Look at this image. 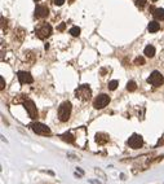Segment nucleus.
<instances>
[{
  "mask_svg": "<svg viewBox=\"0 0 164 184\" xmlns=\"http://www.w3.org/2000/svg\"><path fill=\"white\" fill-rule=\"evenodd\" d=\"M17 77H18L20 83H22V84H28V83H32V82H34L32 75L30 74V73H27V71H18Z\"/></svg>",
  "mask_w": 164,
  "mask_h": 184,
  "instance_id": "obj_9",
  "label": "nucleus"
},
{
  "mask_svg": "<svg viewBox=\"0 0 164 184\" xmlns=\"http://www.w3.org/2000/svg\"><path fill=\"white\" fill-rule=\"evenodd\" d=\"M67 158L71 159V161H79V157H76L75 154H72V153H67Z\"/></svg>",
  "mask_w": 164,
  "mask_h": 184,
  "instance_id": "obj_21",
  "label": "nucleus"
},
{
  "mask_svg": "<svg viewBox=\"0 0 164 184\" xmlns=\"http://www.w3.org/2000/svg\"><path fill=\"white\" fill-rule=\"evenodd\" d=\"M52 34V26L49 23H43L36 29V35L39 39H47L48 36H51Z\"/></svg>",
  "mask_w": 164,
  "mask_h": 184,
  "instance_id": "obj_6",
  "label": "nucleus"
},
{
  "mask_svg": "<svg viewBox=\"0 0 164 184\" xmlns=\"http://www.w3.org/2000/svg\"><path fill=\"white\" fill-rule=\"evenodd\" d=\"M70 34H71L72 36H79L80 35V27H78V26L71 27L70 29Z\"/></svg>",
  "mask_w": 164,
  "mask_h": 184,
  "instance_id": "obj_18",
  "label": "nucleus"
},
{
  "mask_svg": "<svg viewBox=\"0 0 164 184\" xmlns=\"http://www.w3.org/2000/svg\"><path fill=\"white\" fill-rule=\"evenodd\" d=\"M159 29H160V25H159L156 21H151L150 23H149V26H147L149 32H156Z\"/></svg>",
  "mask_w": 164,
  "mask_h": 184,
  "instance_id": "obj_14",
  "label": "nucleus"
},
{
  "mask_svg": "<svg viewBox=\"0 0 164 184\" xmlns=\"http://www.w3.org/2000/svg\"><path fill=\"white\" fill-rule=\"evenodd\" d=\"M48 14H49V8L47 5H36V8H35L36 18H45Z\"/></svg>",
  "mask_w": 164,
  "mask_h": 184,
  "instance_id": "obj_10",
  "label": "nucleus"
},
{
  "mask_svg": "<svg viewBox=\"0 0 164 184\" xmlns=\"http://www.w3.org/2000/svg\"><path fill=\"white\" fill-rule=\"evenodd\" d=\"M147 83H150V84L155 86V87H160L164 83V77L162 75L160 71L155 70V71H153L150 74V77L147 78Z\"/></svg>",
  "mask_w": 164,
  "mask_h": 184,
  "instance_id": "obj_4",
  "label": "nucleus"
},
{
  "mask_svg": "<svg viewBox=\"0 0 164 184\" xmlns=\"http://www.w3.org/2000/svg\"><path fill=\"white\" fill-rule=\"evenodd\" d=\"M110 103V97H109V95H106V94H101L98 95L97 97H96L93 100V106L96 109H103L105 106H107Z\"/></svg>",
  "mask_w": 164,
  "mask_h": 184,
  "instance_id": "obj_5",
  "label": "nucleus"
},
{
  "mask_svg": "<svg viewBox=\"0 0 164 184\" xmlns=\"http://www.w3.org/2000/svg\"><path fill=\"white\" fill-rule=\"evenodd\" d=\"M89 183H90V184H103V183H101L100 180H97V179H90Z\"/></svg>",
  "mask_w": 164,
  "mask_h": 184,
  "instance_id": "obj_23",
  "label": "nucleus"
},
{
  "mask_svg": "<svg viewBox=\"0 0 164 184\" xmlns=\"http://www.w3.org/2000/svg\"><path fill=\"white\" fill-rule=\"evenodd\" d=\"M71 109H72V105L70 101H64L60 108H58V119L61 122H67L70 119V115H71Z\"/></svg>",
  "mask_w": 164,
  "mask_h": 184,
  "instance_id": "obj_1",
  "label": "nucleus"
},
{
  "mask_svg": "<svg viewBox=\"0 0 164 184\" xmlns=\"http://www.w3.org/2000/svg\"><path fill=\"white\" fill-rule=\"evenodd\" d=\"M153 13H154V17H155L156 20H164V9L158 8Z\"/></svg>",
  "mask_w": 164,
  "mask_h": 184,
  "instance_id": "obj_15",
  "label": "nucleus"
},
{
  "mask_svg": "<svg viewBox=\"0 0 164 184\" xmlns=\"http://www.w3.org/2000/svg\"><path fill=\"white\" fill-rule=\"evenodd\" d=\"M127 90H128L129 92L136 91V90H137V84H136V82H134V80H129L128 83H127Z\"/></svg>",
  "mask_w": 164,
  "mask_h": 184,
  "instance_id": "obj_16",
  "label": "nucleus"
},
{
  "mask_svg": "<svg viewBox=\"0 0 164 184\" xmlns=\"http://www.w3.org/2000/svg\"><path fill=\"white\" fill-rule=\"evenodd\" d=\"M90 96H92V90H90V87L88 84H81L75 91V97L81 101L89 100Z\"/></svg>",
  "mask_w": 164,
  "mask_h": 184,
  "instance_id": "obj_2",
  "label": "nucleus"
},
{
  "mask_svg": "<svg viewBox=\"0 0 164 184\" xmlns=\"http://www.w3.org/2000/svg\"><path fill=\"white\" fill-rule=\"evenodd\" d=\"M65 26H66V23H65V22H64V23H61L60 27H58V30H61V31H62V30H64V29H65Z\"/></svg>",
  "mask_w": 164,
  "mask_h": 184,
  "instance_id": "obj_26",
  "label": "nucleus"
},
{
  "mask_svg": "<svg viewBox=\"0 0 164 184\" xmlns=\"http://www.w3.org/2000/svg\"><path fill=\"white\" fill-rule=\"evenodd\" d=\"M120 179H122V180H125V175H124V174H120Z\"/></svg>",
  "mask_w": 164,
  "mask_h": 184,
  "instance_id": "obj_29",
  "label": "nucleus"
},
{
  "mask_svg": "<svg viewBox=\"0 0 164 184\" xmlns=\"http://www.w3.org/2000/svg\"><path fill=\"white\" fill-rule=\"evenodd\" d=\"M154 2H156V0H154Z\"/></svg>",
  "mask_w": 164,
  "mask_h": 184,
  "instance_id": "obj_30",
  "label": "nucleus"
},
{
  "mask_svg": "<svg viewBox=\"0 0 164 184\" xmlns=\"http://www.w3.org/2000/svg\"><path fill=\"white\" fill-rule=\"evenodd\" d=\"M31 128L35 134L41 135V136H48V135H51V128L48 127V126H45L44 123L34 122V123H31Z\"/></svg>",
  "mask_w": 164,
  "mask_h": 184,
  "instance_id": "obj_3",
  "label": "nucleus"
},
{
  "mask_svg": "<svg viewBox=\"0 0 164 184\" xmlns=\"http://www.w3.org/2000/svg\"><path fill=\"white\" fill-rule=\"evenodd\" d=\"M118 86H119V82L118 80H111V82H109V84H107L110 91H115V90L118 88Z\"/></svg>",
  "mask_w": 164,
  "mask_h": 184,
  "instance_id": "obj_17",
  "label": "nucleus"
},
{
  "mask_svg": "<svg viewBox=\"0 0 164 184\" xmlns=\"http://www.w3.org/2000/svg\"><path fill=\"white\" fill-rule=\"evenodd\" d=\"M0 82H2V86H0V88L4 90V87H5V80H4L3 77H2V78H0Z\"/></svg>",
  "mask_w": 164,
  "mask_h": 184,
  "instance_id": "obj_25",
  "label": "nucleus"
},
{
  "mask_svg": "<svg viewBox=\"0 0 164 184\" xmlns=\"http://www.w3.org/2000/svg\"><path fill=\"white\" fill-rule=\"evenodd\" d=\"M36 2H39V0H36Z\"/></svg>",
  "mask_w": 164,
  "mask_h": 184,
  "instance_id": "obj_31",
  "label": "nucleus"
},
{
  "mask_svg": "<svg viewBox=\"0 0 164 184\" xmlns=\"http://www.w3.org/2000/svg\"><path fill=\"white\" fill-rule=\"evenodd\" d=\"M128 145L131 147L132 149H138V148H141L142 145H143V139L141 135H138V134H133L131 138L128 139Z\"/></svg>",
  "mask_w": 164,
  "mask_h": 184,
  "instance_id": "obj_7",
  "label": "nucleus"
},
{
  "mask_svg": "<svg viewBox=\"0 0 164 184\" xmlns=\"http://www.w3.org/2000/svg\"><path fill=\"white\" fill-rule=\"evenodd\" d=\"M134 64L136 65H145V59L143 57H137V59L134 60Z\"/></svg>",
  "mask_w": 164,
  "mask_h": 184,
  "instance_id": "obj_20",
  "label": "nucleus"
},
{
  "mask_svg": "<svg viewBox=\"0 0 164 184\" xmlns=\"http://www.w3.org/2000/svg\"><path fill=\"white\" fill-rule=\"evenodd\" d=\"M136 4L138 7H143L146 4V0H136Z\"/></svg>",
  "mask_w": 164,
  "mask_h": 184,
  "instance_id": "obj_22",
  "label": "nucleus"
},
{
  "mask_svg": "<svg viewBox=\"0 0 164 184\" xmlns=\"http://www.w3.org/2000/svg\"><path fill=\"white\" fill-rule=\"evenodd\" d=\"M23 106L26 108L28 115H30L32 119H36L38 118V109H36V105L34 104L32 100H26L25 103H23Z\"/></svg>",
  "mask_w": 164,
  "mask_h": 184,
  "instance_id": "obj_8",
  "label": "nucleus"
},
{
  "mask_svg": "<svg viewBox=\"0 0 164 184\" xmlns=\"http://www.w3.org/2000/svg\"><path fill=\"white\" fill-rule=\"evenodd\" d=\"M53 3H54L56 4V5H62V4H64L65 3V0H54V2H53Z\"/></svg>",
  "mask_w": 164,
  "mask_h": 184,
  "instance_id": "obj_24",
  "label": "nucleus"
},
{
  "mask_svg": "<svg viewBox=\"0 0 164 184\" xmlns=\"http://www.w3.org/2000/svg\"><path fill=\"white\" fill-rule=\"evenodd\" d=\"M74 175H75V178H78V179H81V176H83L81 174H78V171H76V172L74 174Z\"/></svg>",
  "mask_w": 164,
  "mask_h": 184,
  "instance_id": "obj_28",
  "label": "nucleus"
},
{
  "mask_svg": "<svg viewBox=\"0 0 164 184\" xmlns=\"http://www.w3.org/2000/svg\"><path fill=\"white\" fill-rule=\"evenodd\" d=\"M76 171H78L79 174H81V175H84V171H83V170H81V169H80V167H76Z\"/></svg>",
  "mask_w": 164,
  "mask_h": 184,
  "instance_id": "obj_27",
  "label": "nucleus"
},
{
  "mask_svg": "<svg viewBox=\"0 0 164 184\" xmlns=\"http://www.w3.org/2000/svg\"><path fill=\"white\" fill-rule=\"evenodd\" d=\"M61 139L64 140V141H66V143H70V144L75 143V136H72V134H70V132L62 134V135H61Z\"/></svg>",
  "mask_w": 164,
  "mask_h": 184,
  "instance_id": "obj_11",
  "label": "nucleus"
},
{
  "mask_svg": "<svg viewBox=\"0 0 164 184\" xmlns=\"http://www.w3.org/2000/svg\"><path fill=\"white\" fill-rule=\"evenodd\" d=\"M145 56H146V57H150V59L155 56V47L150 46V44L146 46V48H145Z\"/></svg>",
  "mask_w": 164,
  "mask_h": 184,
  "instance_id": "obj_12",
  "label": "nucleus"
},
{
  "mask_svg": "<svg viewBox=\"0 0 164 184\" xmlns=\"http://www.w3.org/2000/svg\"><path fill=\"white\" fill-rule=\"evenodd\" d=\"M96 141L98 144H105L109 141V136L106 134H97L96 135Z\"/></svg>",
  "mask_w": 164,
  "mask_h": 184,
  "instance_id": "obj_13",
  "label": "nucleus"
},
{
  "mask_svg": "<svg viewBox=\"0 0 164 184\" xmlns=\"http://www.w3.org/2000/svg\"><path fill=\"white\" fill-rule=\"evenodd\" d=\"M94 172H96V174H97V175H98V176H101V178H102V179H103V180H106V179H107V178H106V174H105V172H103L102 170H100V169H97V167H96V169H94Z\"/></svg>",
  "mask_w": 164,
  "mask_h": 184,
  "instance_id": "obj_19",
  "label": "nucleus"
}]
</instances>
